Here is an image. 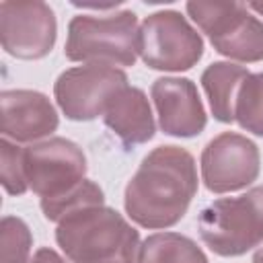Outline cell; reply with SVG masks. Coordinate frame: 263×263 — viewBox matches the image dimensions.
Wrapping results in <instances>:
<instances>
[{"label":"cell","mask_w":263,"mask_h":263,"mask_svg":"<svg viewBox=\"0 0 263 263\" xmlns=\"http://www.w3.org/2000/svg\"><path fill=\"white\" fill-rule=\"evenodd\" d=\"M197 193L195 158L181 146H158L144 156L125 185L123 205L142 228L175 226Z\"/></svg>","instance_id":"1"},{"label":"cell","mask_w":263,"mask_h":263,"mask_svg":"<svg viewBox=\"0 0 263 263\" xmlns=\"http://www.w3.org/2000/svg\"><path fill=\"white\" fill-rule=\"evenodd\" d=\"M55 240L72 263H107L123 259L138 263L140 234L113 208L86 205L58 222Z\"/></svg>","instance_id":"2"},{"label":"cell","mask_w":263,"mask_h":263,"mask_svg":"<svg viewBox=\"0 0 263 263\" xmlns=\"http://www.w3.org/2000/svg\"><path fill=\"white\" fill-rule=\"evenodd\" d=\"M64 53L70 62L134 66L140 55V27L132 10L113 14H76L68 25Z\"/></svg>","instance_id":"3"},{"label":"cell","mask_w":263,"mask_h":263,"mask_svg":"<svg viewBox=\"0 0 263 263\" xmlns=\"http://www.w3.org/2000/svg\"><path fill=\"white\" fill-rule=\"evenodd\" d=\"M203 245L220 257H238L263 242V185L238 197H220L197 216Z\"/></svg>","instance_id":"4"},{"label":"cell","mask_w":263,"mask_h":263,"mask_svg":"<svg viewBox=\"0 0 263 263\" xmlns=\"http://www.w3.org/2000/svg\"><path fill=\"white\" fill-rule=\"evenodd\" d=\"M191 21L214 49L238 62L263 60V23L240 2H187Z\"/></svg>","instance_id":"5"},{"label":"cell","mask_w":263,"mask_h":263,"mask_svg":"<svg viewBox=\"0 0 263 263\" xmlns=\"http://www.w3.org/2000/svg\"><path fill=\"white\" fill-rule=\"evenodd\" d=\"M203 55V41L177 10H160L140 27V58L148 68L164 72L189 70Z\"/></svg>","instance_id":"6"},{"label":"cell","mask_w":263,"mask_h":263,"mask_svg":"<svg viewBox=\"0 0 263 263\" xmlns=\"http://www.w3.org/2000/svg\"><path fill=\"white\" fill-rule=\"evenodd\" d=\"M125 86L127 76L123 70L84 64L64 70L53 84V95L68 119L90 121L99 115H105L113 99Z\"/></svg>","instance_id":"7"},{"label":"cell","mask_w":263,"mask_h":263,"mask_svg":"<svg viewBox=\"0 0 263 263\" xmlns=\"http://www.w3.org/2000/svg\"><path fill=\"white\" fill-rule=\"evenodd\" d=\"M27 185L41 201L58 199L84 181L86 156L66 138H49L31 144L23 152Z\"/></svg>","instance_id":"8"},{"label":"cell","mask_w":263,"mask_h":263,"mask_svg":"<svg viewBox=\"0 0 263 263\" xmlns=\"http://www.w3.org/2000/svg\"><path fill=\"white\" fill-rule=\"evenodd\" d=\"M201 181L214 193L238 191L259 177L261 156L249 138L224 132L201 152Z\"/></svg>","instance_id":"9"},{"label":"cell","mask_w":263,"mask_h":263,"mask_svg":"<svg viewBox=\"0 0 263 263\" xmlns=\"http://www.w3.org/2000/svg\"><path fill=\"white\" fill-rule=\"evenodd\" d=\"M2 47L21 60H39L55 43V16L45 2H0Z\"/></svg>","instance_id":"10"},{"label":"cell","mask_w":263,"mask_h":263,"mask_svg":"<svg viewBox=\"0 0 263 263\" xmlns=\"http://www.w3.org/2000/svg\"><path fill=\"white\" fill-rule=\"evenodd\" d=\"M150 95L164 134L191 138L203 132L205 111L197 86L189 78H158L152 82Z\"/></svg>","instance_id":"11"},{"label":"cell","mask_w":263,"mask_h":263,"mask_svg":"<svg viewBox=\"0 0 263 263\" xmlns=\"http://www.w3.org/2000/svg\"><path fill=\"white\" fill-rule=\"evenodd\" d=\"M2 136L14 142H35L58 127V113L49 99L37 90L2 92Z\"/></svg>","instance_id":"12"},{"label":"cell","mask_w":263,"mask_h":263,"mask_svg":"<svg viewBox=\"0 0 263 263\" xmlns=\"http://www.w3.org/2000/svg\"><path fill=\"white\" fill-rule=\"evenodd\" d=\"M105 125L125 144H144L154 136V117L142 88L125 86L103 115Z\"/></svg>","instance_id":"13"},{"label":"cell","mask_w":263,"mask_h":263,"mask_svg":"<svg viewBox=\"0 0 263 263\" xmlns=\"http://www.w3.org/2000/svg\"><path fill=\"white\" fill-rule=\"evenodd\" d=\"M251 72L245 66L230 64V62H216L210 64L201 74V86L210 101V109L214 117L222 123L234 121V107L236 95L242 80Z\"/></svg>","instance_id":"14"},{"label":"cell","mask_w":263,"mask_h":263,"mask_svg":"<svg viewBox=\"0 0 263 263\" xmlns=\"http://www.w3.org/2000/svg\"><path fill=\"white\" fill-rule=\"evenodd\" d=\"M138 263H208V257L189 236L156 232L140 245Z\"/></svg>","instance_id":"15"},{"label":"cell","mask_w":263,"mask_h":263,"mask_svg":"<svg viewBox=\"0 0 263 263\" xmlns=\"http://www.w3.org/2000/svg\"><path fill=\"white\" fill-rule=\"evenodd\" d=\"M234 121L255 136L263 138V72L249 74L236 95Z\"/></svg>","instance_id":"16"},{"label":"cell","mask_w":263,"mask_h":263,"mask_svg":"<svg viewBox=\"0 0 263 263\" xmlns=\"http://www.w3.org/2000/svg\"><path fill=\"white\" fill-rule=\"evenodd\" d=\"M101 203H105L103 189L97 183L84 179L70 193H66V195H62L58 199L41 201V210H43V216L47 220L60 222L64 216H68L74 210H80V208H86V205H101Z\"/></svg>","instance_id":"17"},{"label":"cell","mask_w":263,"mask_h":263,"mask_svg":"<svg viewBox=\"0 0 263 263\" xmlns=\"http://www.w3.org/2000/svg\"><path fill=\"white\" fill-rule=\"evenodd\" d=\"M31 245H33V238H31L29 226L21 218L6 216L2 220V238H0L2 263H27Z\"/></svg>","instance_id":"18"},{"label":"cell","mask_w":263,"mask_h":263,"mask_svg":"<svg viewBox=\"0 0 263 263\" xmlns=\"http://www.w3.org/2000/svg\"><path fill=\"white\" fill-rule=\"evenodd\" d=\"M0 154H2V185L10 195H23L29 185L25 177V162H23V152L25 148H18L16 144H10L8 138L2 140L0 144Z\"/></svg>","instance_id":"19"},{"label":"cell","mask_w":263,"mask_h":263,"mask_svg":"<svg viewBox=\"0 0 263 263\" xmlns=\"http://www.w3.org/2000/svg\"><path fill=\"white\" fill-rule=\"evenodd\" d=\"M27 263H66V261H64L53 249L41 247V249H37V253H35Z\"/></svg>","instance_id":"20"},{"label":"cell","mask_w":263,"mask_h":263,"mask_svg":"<svg viewBox=\"0 0 263 263\" xmlns=\"http://www.w3.org/2000/svg\"><path fill=\"white\" fill-rule=\"evenodd\" d=\"M247 8H249V10H255V12H259V14H263V2H249Z\"/></svg>","instance_id":"21"},{"label":"cell","mask_w":263,"mask_h":263,"mask_svg":"<svg viewBox=\"0 0 263 263\" xmlns=\"http://www.w3.org/2000/svg\"><path fill=\"white\" fill-rule=\"evenodd\" d=\"M253 263H263V247L255 251V255H253Z\"/></svg>","instance_id":"22"},{"label":"cell","mask_w":263,"mask_h":263,"mask_svg":"<svg viewBox=\"0 0 263 263\" xmlns=\"http://www.w3.org/2000/svg\"><path fill=\"white\" fill-rule=\"evenodd\" d=\"M107 263H129V261H123V259H113V261H107Z\"/></svg>","instance_id":"23"}]
</instances>
